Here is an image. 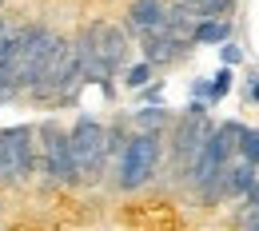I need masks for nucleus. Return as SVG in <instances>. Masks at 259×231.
<instances>
[{
    "label": "nucleus",
    "instance_id": "obj_16",
    "mask_svg": "<svg viewBox=\"0 0 259 231\" xmlns=\"http://www.w3.org/2000/svg\"><path fill=\"white\" fill-rule=\"evenodd\" d=\"M220 60H224L227 68H235L239 60H243V48H239L235 40H224V44H220Z\"/></svg>",
    "mask_w": 259,
    "mask_h": 231
},
{
    "label": "nucleus",
    "instance_id": "obj_8",
    "mask_svg": "<svg viewBox=\"0 0 259 231\" xmlns=\"http://www.w3.org/2000/svg\"><path fill=\"white\" fill-rule=\"evenodd\" d=\"M128 28L140 36L167 28V0H132L128 4Z\"/></svg>",
    "mask_w": 259,
    "mask_h": 231
},
{
    "label": "nucleus",
    "instance_id": "obj_14",
    "mask_svg": "<svg viewBox=\"0 0 259 231\" xmlns=\"http://www.w3.org/2000/svg\"><path fill=\"white\" fill-rule=\"evenodd\" d=\"M152 72L156 68L148 64V60H140V64H132V68H124V84H128L132 92H140L144 84H152Z\"/></svg>",
    "mask_w": 259,
    "mask_h": 231
},
{
    "label": "nucleus",
    "instance_id": "obj_3",
    "mask_svg": "<svg viewBox=\"0 0 259 231\" xmlns=\"http://www.w3.org/2000/svg\"><path fill=\"white\" fill-rule=\"evenodd\" d=\"M68 144H72V160L80 171V183H100L108 175V128L96 116H80L68 128Z\"/></svg>",
    "mask_w": 259,
    "mask_h": 231
},
{
    "label": "nucleus",
    "instance_id": "obj_7",
    "mask_svg": "<svg viewBox=\"0 0 259 231\" xmlns=\"http://www.w3.org/2000/svg\"><path fill=\"white\" fill-rule=\"evenodd\" d=\"M144 44V60L152 68H163V64H176V60H184L188 52H192L195 44L192 40H184V36H176V32H167V28H160V32H148V36H140Z\"/></svg>",
    "mask_w": 259,
    "mask_h": 231
},
{
    "label": "nucleus",
    "instance_id": "obj_2",
    "mask_svg": "<svg viewBox=\"0 0 259 231\" xmlns=\"http://www.w3.org/2000/svg\"><path fill=\"white\" fill-rule=\"evenodd\" d=\"M36 171L44 175L48 188H80V171L72 160V144H68V128L56 120H44L36 128Z\"/></svg>",
    "mask_w": 259,
    "mask_h": 231
},
{
    "label": "nucleus",
    "instance_id": "obj_6",
    "mask_svg": "<svg viewBox=\"0 0 259 231\" xmlns=\"http://www.w3.org/2000/svg\"><path fill=\"white\" fill-rule=\"evenodd\" d=\"M80 36L92 44V52H96L100 60L108 64V72L116 76L120 68H128V36H124V28L120 24H108V20H92L88 28H80Z\"/></svg>",
    "mask_w": 259,
    "mask_h": 231
},
{
    "label": "nucleus",
    "instance_id": "obj_18",
    "mask_svg": "<svg viewBox=\"0 0 259 231\" xmlns=\"http://www.w3.org/2000/svg\"><path fill=\"white\" fill-rule=\"evenodd\" d=\"M243 100L259 104V72H247V88H243Z\"/></svg>",
    "mask_w": 259,
    "mask_h": 231
},
{
    "label": "nucleus",
    "instance_id": "obj_19",
    "mask_svg": "<svg viewBox=\"0 0 259 231\" xmlns=\"http://www.w3.org/2000/svg\"><path fill=\"white\" fill-rule=\"evenodd\" d=\"M239 231H259V211H255V215H247V219L239 223Z\"/></svg>",
    "mask_w": 259,
    "mask_h": 231
},
{
    "label": "nucleus",
    "instance_id": "obj_17",
    "mask_svg": "<svg viewBox=\"0 0 259 231\" xmlns=\"http://www.w3.org/2000/svg\"><path fill=\"white\" fill-rule=\"evenodd\" d=\"M160 96H163V84H160V80L140 88V100H144V104H160Z\"/></svg>",
    "mask_w": 259,
    "mask_h": 231
},
{
    "label": "nucleus",
    "instance_id": "obj_13",
    "mask_svg": "<svg viewBox=\"0 0 259 231\" xmlns=\"http://www.w3.org/2000/svg\"><path fill=\"white\" fill-rule=\"evenodd\" d=\"M235 152H239L247 164L259 167V128H239V144H235Z\"/></svg>",
    "mask_w": 259,
    "mask_h": 231
},
{
    "label": "nucleus",
    "instance_id": "obj_5",
    "mask_svg": "<svg viewBox=\"0 0 259 231\" xmlns=\"http://www.w3.org/2000/svg\"><path fill=\"white\" fill-rule=\"evenodd\" d=\"M211 108L203 104V100H192L188 108H184V116L176 120V132H171V164L180 167V175L195 164V156H199V148H203V140L211 135V116H207Z\"/></svg>",
    "mask_w": 259,
    "mask_h": 231
},
{
    "label": "nucleus",
    "instance_id": "obj_15",
    "mask_svg": "<svg viewBox=\"0 0 259 231\" xmlns=\"http://www.w3.org/2000/svg\"><path fill=\"white\" fill-rule=\"evenodd\" d=\"M255 211H259V179L251 183V192H247V196H239V207H235V215H231V219H235V227H239L247 215H255Z\"/></svg>",
    "mask_w": 259,
    "mask_h": 231
},
{
    "label": "nucleus",
    "instance_id": "obj_20",
    "mask_svg": "<svg viewBox=\"0 0 259 231\" xmlns=\"http://www.w3.org/2000/svg\"><path fill=\"white\" fill-rule=\"evenodd\" d=\"M192 96H195V100L207 96V80H195V84H192Z\"/></svg>",
    "mask_w": 259,
    "mask_h": 231
},
{
    "label": "nucleus",
    "instance_id": "obj_11",
    "mask_svg": "<svg viewBox=\"0 0 259 231\" xmlns=\"http://www.w3.org/2000/svg\"><path fill=\"white\" fill-rule=\"evenodd\" d=\"M167 108L163 104H148V108H140V112H132V124L136 128H144V132H163L167 128Z\"/></svg>",
    "mask_w": 259,
    "mask_h": 231
},
{
    "label": "nucleus",
    "instance_id": "obj_10",
    "mask_svg": "<svg viewBox=\"0 0 259 231\" xmlns=\"http://www.w3.org/2000/svg\"><path fill=\"white\" fill-rule=\"evenodd\" d=\"M188 40L192 44H224V40H231V20L227 16H203V20H195Z\"/></svg>",
    "mask_w": 259,
    "mask_h": 231
},
{
    "label": "nucleus",
    "instance_id": "obj_1",
    "mask_svg": "<svg viewBox=\"0 0 259 231\" xmlns=\"http://www.w3.org/2000/svg\"><path fill=\"white\" fill-rule=\"evenodd\" d=\"M160 156H163V135L160 132H144V128H136V132L124 140V148H120V156H116V192H140V188H148L152 183V175H156V167H160Z\"/></svg>",
    "mask_w": 259,
    "mask_h": 231
},
{
    "label": "nucleus",
    "instance_id": "obj_4",
    "mask_svg": "<svg viewBox=\"0 0 259 231\" xmlns=\"http://www.w3.org/2000/svg\"><path fill=\"white\" fill-rule=\"evenodd\" d=\"M36 175V128L16 124L0 132V183L24 188Z\"/></svg>",
    "mask_w": 259,
    "mask_h": 231
},
{
    "label": "nucleus",
    "instance_id": "obj_9",
    "mask_svg": "<svg viewBox=\"0 0 259 231\" xmlns=\"http://www.w3.org/2000/svg\"><path fill=\"white\" fill-rule=\"evenodd\" d=\"M255 179H259V167H255V164H247V160L239 156L235 164H227V167H224V196H227V199L247 196Z\"/></svg>",
    "mask_w": 259,
    "mask_h": 231
},
{
    "label": "nucleus",
    "instance_id": "obj_21",
    "mask_svg": "<svg viewBox=\"0 0 259 231\" xmlns=\"http://www.w3.org/2000/svg\"><path fill=\"white\" fill-rule=\"evenodd\" d=\"M0 4H4V0H0Z\"/></svg>",
    "mask_w": 259,
    "mask_h": 231
},
{
    "label": "nucleus",
    "instance_id": "obj_12",
    "mask_svg": "<svg viewBox=\"0 0 259 231\" xmlns=\"http://www.w3.org/2000/svg\"><path fill=\"white\" fill-rule=\"evenodd\" d=\"M227 92H231V68L224 64L211 80H207V96H203V104H207V108H220Z\"/></svg>",
    "mask_w": 259,
    "mask_h": 231
}]
</instances>
